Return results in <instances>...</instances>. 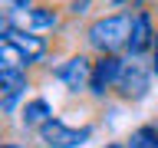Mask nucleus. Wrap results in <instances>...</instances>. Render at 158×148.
I'll list each match as a JSON object with an SVG mask.
<instances>
[{
    "instance_id": "nucleus-9",
    "label": "nucleus",
    "mask_w": 158,
    "mask_h": 148,
    "mask_svg": "<svg viewBox=\"0 0 158 148\" xmlns=\"http://www.w3.org/2000/svg\"><path fill=\"white\" fill-rule=\"evenodd\" d=\"M17 115H20V128H23V132H30V135H36L40 125H46L56 112H53V102H49L46 96H30L27 102L20 105Z\"/></svg>"
},
{
    "instance_id": "nucleus-6",
    "label": "nucleus",
    "mask_w": 158,
    "mask_h": 148,
    "mask_svg": "<svg viewBox=\"0 0 158 148\" xmlns=\"http://www.w3.org/2000/svg\"><path fill=\"white\" fill-rule=\"evenodd\" d=\"M33 86H36V76L30 69H0V109H3L7 122L13 118L20 102L30 99Z\"/></svg>"
},
{
    "instance_id": "nucleus-17",
    "label": "nucleus",
    "mask_w": 158,
    "mask_h": 148,
    "mask_svg": "<svg viewBox=\"0 0 158 148\" xmlns=\"http://www.w3.org/2000/svg\"><path fill=\"white\" fill-rule=\"evenodd\" d=\"M102 148H125V142H106Z\"/></svg>"
},
{
    "instance_id": "nucleus-15",
    "label": "nucleus",
    "mask_w": 158,
    "mask_h": 148,
    "mask_svg": "<svg viewBox=\"0 0 158 148\" xmlns=\"http://www.w3.org/2000/svg\"><path fill=\"white\" fill-rule=\"evenodd\" d=\"M148 66H152V72L158 76V39H155V46H152V56H148Z\"/></svg>"
},
{
    "instance_id": "nucleus-10",
    "label": "nucleus",
    "mask_w": 158,
    "mask_h": 148,
    "mask_svg": "<svg viewBox=\"0 0 158 148\" xmlns=\"http://www.w3.org/2000/svg\"><path fill=\"white\" fill-rule=\"evenodd\" d=\"M0 69H30L33 72V63L27 59V53L17 46V43H10V39H0Z\"/></svg>"
},
{
    "instance_id": "nucleus-7",
    "label": "nucleus",
    "mask_w": 158,
    "mask_h": 148,
    "mask_svg": "<svg viewBox=\"0 0 158 148\" xmlns=\"http://www.w3.org/2000/svg\"><path fill=\"white\" fill-rule=\"evenodd\" d=\"M155 39H158V20H155V10H152V7L135 10V13H132V33H128L125 56L148 59V56H152Z\"/></svg>"
},
{
    "instance_id": "nucleus-2",
    "label": "nucleus",
    "mask_w": 158,
    "mask_h": 148,
    "mask_svg": "<svg viewBox=\"0 0 158 148\" xmlns=\"http://www.w3.org/2000/svg\"><path fill=\"white\" fill-rule=\"evenodd\" d=\"M92 63H96V56H92L86 46H82V49H69V53H59V56H56V66L49 69V76L56 79L69 96L82 99V96H89Z\"/></svg>"
},
{
    "instance_id": "nucleus-1",
    "label": "nucleus",
    "mask_w": 158,
    "mask_h": 148,
    "mask_svg": "<svg viewBox=\"0 0 158 148\" xmlns=\"http://www.w3.org/2000/svg\"><path fill=\"white\" fill-rule=\"evenodd\" d=\"M132 13L135 10H109L99 13L82 27V46L92 56L102 53H125L128 33H132Z\"/></svg>"
},
{
    "instance_id": "nucleus-19",
    "label": "nucleus",
    "mask_w": 158,
    "mask_h": 148,
    "mask_svg": "<svg viewBox=\"0 0 158 148\" xmlns=\"http://www.w3.org/2000/svg\"><path fill=\"white\" fill-rule=\"evenodd\" d=\"M152 10H155V20H158V3H155V7H152Z\"/></svg>"
},
{
    "instance_id": "nucleus-20",
    "label": "nucleus",
    "mask_w": 158,
    "mask_h": 148,
    "mask_svg": "<svg viewBox=\"0 0 158 148\" xmlns=\"http://www.w3.org/2000/svg\"><path fill=\"white\" fill-rule=\"evenodd\" d=\"M155 125H158V115H155Z\"/></svg>"
},
{
    "instance_id": "nucleus-8",
    "label": "nucleus",
    "mask_w": 158,
    "mask_h": 148,
    "mask_svg": "<svg viewBox=\"0 0 158 148\" xmlns=\"http://www.w3.org/2000/svg\"><path fill=\"white\" fill-rule=\"evenodd\" d=\"M66 23H69L66 7L49 3V0H36V3H33V7L23 13V27L36 30V33H59Z\"/></svg>"
},
{
    "instance_id": "nucleus-3",
    "label": "nucleus",
    "mask_w": 158,
    "mask_h": 148,
    "mask_svg": "<svg viewBox=\"0 0 158 148\" xmlns=\"http://www.w3.org/2000/svg\"><path fill=\"white\" fill-rule=\"evenodd\" d=\"M155 72L148 66V59H138V56H125V66L118 72V82H115V99L118 105H138V102H145L152 96V89H155Z\"/></svg>"
},
{
    "instance_id": "nucleus-11",
    "label": "nucleus",
    "mask_w": 158,
    "mask_h": 148,
    "mask_svg": "<svg viewBox=\"0 0 158 148\" xmlns=\"http://www.w3.org/2000/svg\"><path fill=\"white\" fill-rule=\"evenodd\" d=\"M125 148H158V125L155 122H142L128 132Z\"/></svg>"
},
{
    "instance_id": "nucleus-13",
    "label": "nucleus",
    "mask_w": 158,
    "mask_h": 148,
    "mask_svg": "<svg viewBox=\"0 0 158 148\" xmlns=\"http://www.w3.org/2000/svg\"><path fill=\"white\" fill-rule=\"evenodd\" d=\"M3 3H7V10H10V13H27V10L33 7L36 0H3Z\"/></svg>"
},
{
    "instance_id": "nucleus-12",
    "label": "nucleus",
    "mask_w": 158,
    "mask_h": 148,
    "mask_svg": "<svg viewBox=\"0 0 158 148\" xmlns=\"http://www.w3.org/2000/svg\"><path fill=\"white\" fill-rule=\"evenodd\" d=\"M92 3H96V0H69V3H66V17H69V23H79L82 17H89Z\"/></svg>"
},
{
    "instance_id": "nucleus-5",
    "label": "nucleus",
    "mask_w": 158,
    "mask_h": 148,
    "mask_svg": "<svg viewBox=\"0 0 158 148\" xmlns=\"http://www.w3.org/2000/svg\"><path fill=\"white\" fill-rule=\"evenodd\" d=\"M122 66H125V53H102V56H96V63H92V82H89V99L96 105L112 99Z\"/></svg>"
},
{
    "instance_id": "nucleus-14",
    "label": "nucleus",
    "mask_w": 158,
    "mask_h": 148,
    "mask_svg": "<svg viewBox=\"0 0 158 148\" xmlns=\"http://www.w3.org/2000/svg\"><path fill=\"white\" fill-rule=\"evenodd\" d=\"M102 7H109V10H132V3L135 0H99Z\"/></svg>"
},
{
    "instance_id": "nucleus-4",
    "label": "nucleus",
    "mask_w": 158,
    "mask_h": 148,
    "mask_svg": "<svg viewBox=\"0 0 158 148\" xmlns=\"http://www.w3.org/2000/svg\"><path fill=\"white\" fill-rule=\"evenodd\" d=\"M92 135H96V122L69 125L66 118L53 115L46 125H40V132H36V145H40V148H82Z\"/></svg>"
},
{
    "instance_id": "nucleus-16",
    "label": "nucleus",
    "mask_w": 158,
    "mask_h": 148,
    "mask_svg": "<svg viewBox=\"0 0 158 148\" xmlns=\"http://www.w3.org/2000/svg\"><path fill=\"white\" fill-rule=\"evenodd\" d=\"M0 148H30V145H23V142H17V138H10V135H7Z\"/></svg>"
},
{
    "instance_id": "nucleus-18",
    "label": "nucleus",
    "mask_w": 158,
    "mask_h": 148,
    "mask_svg": "<svg viewBox=\"0 0 158 148\" xmlns=\"http://www.w3.org/2000/svg\"><path fill=\"white\" fill-rule=\"evenodd\" d=\"M49 3H69V0H49Z\"/></svg>"
}]
</instances>
